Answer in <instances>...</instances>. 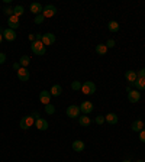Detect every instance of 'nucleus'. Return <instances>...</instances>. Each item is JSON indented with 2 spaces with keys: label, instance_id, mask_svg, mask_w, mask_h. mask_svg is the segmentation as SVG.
I'll use <instances>...</instances> for the list:
<instances>
[{
  "label": "nucleus",
  "instance_id": "nucleus-1",
  "mask_svg": "<svg viewBox=\"0 0 145 162\" xmlns=\"http://www.w3.org/2000/svg\"><path fill=\"white\" fill-rule=\"evenodd\" d=\"M31 49L35 55H44L46 52V46L42 44V41H33L31 44Z\"/></svg>",
  "mask_w": 145,
  "mask_h": 162
},
{
  "label": "nucleus",
  "instance_id": "nucleus-2",
  "mask_svg": "<svg viewBox=\"0 0 145 162\" xmlns=\"http://www.w3.org/2000/svg\"><path fill=\"white\" fill-rule=\"evenodd\" d=\"M80 113H81V110H80V106L71 104V106H68V107H67V116L70 117V119H77V117H80Z\"/></svg>",
  "mask_w": 145,
  "mask_h": 162
},
{
  "label": "nucleus",
  "instance_id": "nucleus-3",
  "mask_svg": "<svg viewBox=\"0 0 145 162\" xmlns=\"http://www.w3.org/2000/svg\"><path fill=\"white\" fill-rule=\"evenodd\" d=\"M81 91L87 96H90V94L96 93V84L93 81H86L84 84H81Z\"/></svg>",
  "mask_w": 145,
  "mask_h": 162
},
{
  "label": "nucleus",
  "instance_id": "nucleus-4",
  "mask_svg": "<svg viewBox=\"0 0 145 162\" xmlns=\"http://www.w3.org/2000/svg\"><path fill=\"white\" fill-rule=\"evenodd\" d=\"M55 13H57V7H55L54 4H46L45 7H44V10H42V16L46 19V17L55 16Z\"/></svg>",
  "mask_w": 145,
  "mask_h": 162
},
{
  "label": "nucleus",
  "instance_id": "nucleus-5",
  "mask_svg": "<svg viewBox=\"0 0 145 162\" xmlns=\"http://www.w3.org/2000/svg\"><path fill=\"white\" fill-rule=\"evenodd\" d=\"M32 125H35V119L32 116H25L22 117L21 120V129H29V127H32Z\"/></svg>",
  "mask_w": 145,
  "mask_h": 162
},
{
  "label": "nucleus",
  "instance_id": "nucleus-6",
  "mask_svg": "<svg viewBox=\"0 0 145 162\" xmlns=\"http://www.w3.org/2000/svg\"><path fill=\"white\" fill-rule=\"evenodd\" d=\"M54 42H55V35L54 33L48 32V33H44V35H42V44H44L45 46L52 45Z\"/></svg>",
  "mask_w": 145,
  "mask_h": 162
},
{
  "label": "nucleus",
  "instance_id": "nucleus-7",
  "mask_svg": "<svg viewBox=\"0 0 145 162\" xmlns=\"http://www.w3.org/2000/svg\"><path fill=\"white\" fill-rule=\"evenodd\" d=\"M51 93L48 91V90H42L41 93H39V101H41L42 104H50L51 103Z\"/></svg>",
  "mask_w": 145,
  "mask_h": 162
},
{
  "label": "nucleus",
  "instance_id": "nucleus-8",
  "mask_svg": "<svg viewBox=\"0 0 145 162\" xmlns=\"http://www.w3.org/2000/svg\"><path fill=\"white\" fill-rule=\"evenodd\" d=\"M80 110H81L83 114H90L93 112V103L91 101H83L80 104Z\"/></svg>",
  "mask_w": 145,
  "mask_h": 162
},
{
  "label": "nucleus",
  "instance_id": "nucleus-9",
  "mask_svg": "<svg viewBox=\"0 0 145 162\" xmlns=\"http://www.w3.org/2000/svg\"><path fill=\"white\" fill-rule=\"evenodd\" d=\"M128 100L131 103H138L141 100V93L138 91V90H131L128 93Z\"/></svg>",
  "mask_w": 145,
  "mask_h": 162
},
{
  "label": "nucleus",
  "instance_id": "nucleus-10",
  "mask_svg": "<svg viewBox=\"0 0 145 162\" xmlns=\"http://www.w3.org/2000/svg\"><path fill=\"white\" fill-rule=\"evenodd\" d=\"M35 126H36L38 130H46L48 127H50V125H48V120L42 119V117H39V119H36V120H35Z\"/></svg>",
  "mask_w": 145,
  "mask_h": 162
},
{
  "label": "nucleus",
  "instance_id": "nucleus-11",
  "mask_svg": "<svg viewBox=\"0 0 145 162\" xmlns=\"http://www.w3.org/2000/svg\"><path fill=\"white\" fill-rule=\"evenodd\" d=\"M17 78L21 80V81H29V78H31V74H29V71L26 70V68H23V67H22L21 70L17 71Z\"/></svg>",
  "mask_w": 145,
  "mask_h": 162
},
{
  "label": "nucleus",
  "instance_id": "nucleus-12",
  "mask_svg": "<svg viewBox=\"0 0 145 162\" xmlns=\"http://www.w3.org/2000/svg\"><path fill=\"white\" fill-rule=\"evenodd\" d=\"M3 38L6 39V41H9V42H12V41H15L16 39V32L13 29H4L3 30Z\"/></svg>",
  "mask_w": 145,
  "mask_h": 162
},
{
  "label": "nucleus",
  "instance_id": "nucleus-13",
  "mask_svg": "<svg viewBox=\"0 0 145 162\" xmlns=\"http://www.w3.org/2000/svg\"><path fill=\"white\" fill-rule=\"evenodd\" d=\"M7 25H9V29H16V28H19V17L17 16H15V15H13V16H10L7 19Z\"/></svg>",
  "mask_w": 145,
  "mask_h": 162
},
{
  "label": "nucleus",
  "instance_id": "nucleus-14",
  "mask_svg": "<svg viewBox=\"0 0 145 162\" xmlns=\"http://www.w3.org/2000/svg\"><path fill=\"white\" fill-rule=\"evenodd\" d=\"M29 9H31V12H32L35 16H36V15H41L42 10H44V7H42L39 3H36V2H35V3H31Z\"/></svg>",
  "mask_w": 145,
  "mask_h": 162
},
{
  "label": "nucleus",
  "instance_id": "nucleus-15",
  "mask_svg": "<svg viewBox=\"0 0 145 162\" xmlns=\"http://www.w3.org/2000/svg\"><path fill=\"white\" fill-rule=\"evenodd\" d=\"M84 148H86V145H84L83 141L77 139V141L73 142V150H75V152H83Z\"/></svg>",
  "mask_w": 145,
  "mask_h": 162
},
{
  "label": "nucleus",
  "instance_id": "nucleus-16",
  "mask_svg": "<svg viewBox=\"0 0 145 162\" xmlns=\"http://www.w3.org/2000/svg\"><path fill=\"white\" fill-rule=\"evenodd\" d=\"M51 96L52 97H58V96H61V93H62V87L60 86V84H54L52 87H51Z\"/></svg>",
  "mask_w": 145,
  "mask_h": 162
},
{
  "label": "nucleus",
  "instance_id": "nucleus-17",
  "mask_svg": "<svg viewBox=\"0 0 145 162\" xmlns=\"http://www.w3.org/2000/svg\"><path fill=\"white\" fill-rule=\"evenodd\" d=\"M125 78H126V81L133 84L135 81H137L138 75H137V72H133V71H126V72H125Z\"/></svg>",
  "mask_w": 145,
  "mask_h": 162
},
{
  "label": "nucleus",
  "instance_id": "nucleus-18",
  "mask_svg": "<svg viewBox=\"0 0 145 162\" xmlns=\"http://www.w3.org/2000/svg\"><path fill=\"white\" fill-rule=\"evenodd\" d=\"M104 120L108 122L109 125H116L118 123V116H116L115 113H108V116H104Z\"/></svg>",
  "mask_w": 145,
  "mask_h": 162
},
{
  "label": "nucleus",
  "instance_id": "nucleus-19",
  "mask_svg": "<svg viewBox=\"0 0 145 162\" xmlns=\"http://www.w3.org/2000/svg\"><path fill=\"white\" fill-rule=\"evenodd\" d=\"M133 86H135V88H137L138 91H144L145 90V78H139V77H138L137 78V81H135V83H133Z\"/></svg>",
  "mask_w": 145,
  "mask_h": 162
},
{
  "label": "nucleus",
  "instance_id": "nucleus-20",
  "mask_svg": "<svg viewBox=\"0 0 145 162\" xmlns=\"http://www.w3.org/2000/svg\"><path fill=\"white\" fill-rule=\"evenodd\" d=\"M79 123H80V126H84V127H87V126H90L91 120H90V117L87 116V114H83V116L79 117Z\"/></svg>",
  "mask_w": 145,
  "mask_h": 162
},
{
  "label": "nucleus",
  "instance_id": "nucleus-21",
  "mask_svg": "<svg viewBox=\"0 0 145 162\" xmlns=\"http://www.w3.org/2000/svg\"><path fill=\"white\" fill-rule=\"evenodd\" d=\"M131 127H132L133 132H141L142 127H144V122H142V120H135Z\"/></svg>",
  "mask_w": 145,
  "mask_h": 162
},
{
  "label": "nucleus",
  "instance_id": "nucleus-22",
  "mask_svg": "<svg viewBox=\"0 0 145 162\" xmlns=\"http://www.w3.org/2000/svg\"><path fill=\"white\" fill-rule=\"evenodd\" d=\"M108 29L110 30V32H119V23H118V22L116 21H110L108 23Z\"/></svg>",
  "mask_w": 145,
  "mask_h": 162
},
{
  "label": "nucleus",
  "instance_id": "nucleus-23",
  "mask_svg": "<svg viewBox=\"0 0 145 162\" xmlns=\"http://www.w3.org/2000/svg\"><path fill=\"white\" fill-rule=\"evenodd\" d=\"M96 52L99 55H104L108 52V46L104 45V44H99V45H96Z\"/></svg>",
  "mask_w": 145,
  "mask_h": 162
},
{
  "label": "nucleus",
  "instance_id": "nucleus-24",
  "mask_svg": "<svg viewBox=\"0 0 145 162\" xmlns=\"http://www.w3.org/2000/svg\"><path fill=\"white\" fill-rule=\"evenodd\" d=\"M29 62H31V58H29L28 55H22L21 59H19V64H21V67H23V68H26V67L29 65Z\"/></svg>",
  "mask_w": 145,
  "mask_h": 162
},
{
  "label": "nucleus",
  "instance_id": "nucleus-25",
  "mask_svg": "<svg viewBox=\"0 0 145 162\" xmlns=\"http://www.w3.org/2000/svg\"><path fill=\"white\" fill-rule=\"evenodd\" d=\"M13 13H15V16H22V15H23V7H22V6H15V7H13Z\"/></svg>",
  "mask_w": 145,
  "mask_h": 162
},
{
  "label": "nucleus",
  "instance_id": "nucleus-26",
  "mask_svg": "<svg viewBox=\"0 0 145 162\" xmlns=\"http://www.w3.org/2000/svg\"><path fill=\"white\" fill-rule=\"evenodd\" d=\"M45 112L46 113H48V114H50V116H51V114H54V113H55V107H54V104H46V106H45Z\"/></svg>",
  "mask_w": 145,
  "mask_h": 162
},
{
  "label": "nucleus",
  "instance_id": "nucleus-27",
  "mask_svg": "<svg viewBox=\"0 0 145 162\" xmlns=\"http://www.w3.org/2000/svg\"><path fill=\"white\" fill-rule=\"evenodd\" d=\"M71 88H73L74 91H79V90H81V83H80V81H73Z\"/></svg>",
  "mask_w": 145,
  "mask_h": 162
},
{
  "label": "nucleus",
  "instance_id": "nucleus-28",
  "mask_svg": "<svg viewBox=\"0 0 145 162\" xmlns=\"http://www.w3.org/2000/svg\"><path fill=\"white\" fill-rule=\"evenodd\" d=\"M44 19H45V17L42 16V13L41 15H36V16H35V23H36V25H41L42 22H44Z\"/></svg>",
  "mask_w": 145,
  "mask_h": 162
},
{
  "label": "nucleus",
  "instance_id": "nucleus-29",
  "mask_svg": "<svg viewBox=\"0 0 145 162\" xmlns=\"http://www.w3.org/2000/svg\"><path fill=\"white\" fill-rule=\"evenodd\" d=\"M3 13H4V15H7L9 17H10V16H13V15H15V13H13V7H4Z\"/></svg>",
  "mask_w": 145,
  "mask_h": 162
},
{
  "label": "nucleus",
  "instance_id": "nucleus-30",
  "mask_svg": "<svg viewBox=\"0 0 145 162\" xmlns=\"http://www.w3.org/2000/svg\"><path fill=\"white\" fill-rule=\"evenodd\" d=\"M104 116H96V123H97V125H103L104 123Z\"/></svg>",
  "mask_w": 145,
  "mask_h": 162
},
{
  "label": "nucleus",
  "instance_id": "nucleus-31",
  "mask_svg": "<svg viewBox=\"0 0 145 162\" xmlns=\"http://www.w3.org/2000/svg\"><path fill=\"white\" fill-rule=\"evenodd\" d=\"M115 44H116V42L113 41V39H108V42H106L104 45L108 46V48H113V46H115Z\"/></svg>",
  "mask_w": 145,
  "mask_h": 162
},
{
  "label": "nucleus",
  "instance_id": "nucleus-32",
  "mask_svg": "<svg viewBox=\"0 0 145 162\" xmlns=\"http://www.w3.org/2000/svg\"><path fill=\"white\" fill-rule=\"evenodd\" d=\"M139 141H141L142 143H145V129H142L141 132H139Z\"/></svg>",
  "mask_w": 145,
  "mask_h": 162
},
{
  "label": "nucleus",
  "instance_id": "nucleus-33",
  "mask_svg": "<svg viewBox=\"0 0 145 162\" xmlns=\"http://www.w3.org/2000/svg\"><path fill=\"white\" fill-rule=\"evenodd\" d=\"M137 75L139 77V78H145V68H141V70L137 72Z\"/></svg>",
  "mask_w": 145,
  "mask_h": 162
},
{
  "label": "nucleus",
  "instance_id": "nucleus-34",
  "mask_svg": "<svg viewBox=\"0 0 145 162\" xmlns=\"http://www.w3.org/2000/svg\"><path fill=\"white\" fill-rule=\"evenodd\" d=\"M4 62H6V54L0 52V64H4Z\"/></svg>",
  "mask_w": 145,
  "mask_h": 162
},
{
  "label": "nucleus",
  "instance_id": "nucleus-35",
  "mask_svg": "<svg viewBox=\"0 0 145 162\" xmlns=\"http://www.w3.org/2000/svg\"><path fill=\"white\" fill-rule=\"evenodd\" d=\"M21 68H22V67H21V64H19V62H15V64H13V70H17V71H19Z\"/></svg>",
  "mask_w": 145,
  "mask_h": 162
},
{
  "label": "nucleus",
  "instance_id": "nucleus-36",
  "mask_svg": "<svg viewBox=\"0 0 145 162\" xmlns=\"http://www.w3.org/2000/svg\"><path fill=\"white\" fill-rule=\"evenodd\" d=\"M31 116H32L33 119H39V113H38V112H33L32 114H31Z\"/></svg>",
  "mask_w": 145,
  "mask_h": 162
},
{
  "label": "nucleus",
  "instance_id": "nucleus-37",
  "mask_svg": "<svg viewBox=\"0 0 145 162\" xmlns=\"http://www.w3.org/2000/svg\"><path fill=\"white\" fill-rule=\"evenodd\" d=\"M29 39H31V41H36V39H35V35H33V33H31V35H29Z\"/></svg>",
  "mask_w": 145,
  "mask_h": 162
},
{
  "label": "nucleus",
  "instance_id": "nucleus-38",
  "mask_svg": "<svg viewBox=\"0 0 145 162\" xmlns=\"http://www.w3.org/2000/svg\"><path fill=\"white\" fill-rule=\"evenodd\" d=\"M3 39H4V38H3V33H0V44L3 42Z\"/></svg>",
  "mask_w": 145,
  "mask_h": 162
},
{
  "label": "nucleus",
  "instance_id": "nucleus-39",
  "mask_svg": "<svg viewBox=\"0 0 145 162\" xmlns=\"http://www.w3.org/2000/svg\"><path fill=\"white\" fill-rule=\"evenodd\" d=\"M122 162H131V161H128V159H125V161H122Z\"/></svg>",
  "mask_w": 145,
  "mask_h": 162
},
{
  "label": "nucleus",
  "instance_id": "nucleus-40",
  "mask_svg": "<svg viewBox=\"0 0 145 162\" xmlns=\"http://www.w3.org/2000/svg\"><path fill=\"white\" fill-rule=\"evenodd\" d=\"M137 162H144V161H137Z\"/></svg>",
  "mask_w": 145,
  "mask_h": 162
},
{
  "label": "nucleus",
  "instance_id": "nucleus-41",
  "mask_svg": "<svg viewBox=\"0 0 145 162\" xmlns=\"http://www.w3.org/2000/svg\"><path fill=\"white\" fill-rule=\"evenodd\" d=\"M0 30H2V25H0Z\"/></svg>",
  "mask_w": 145,
  "mask_h": 162
},
{
  "label": "nucleus",
  "instance_id": "nucleus-42",
  "mask_svg": "<svg viewBox=\"0 0 145 162\" xmlns=\"http://www.w3.org/2000/svg\"><path fill=\"white\" fill-rule=\"evenodd\" d=\"M144 127H145V123H144Z\"/></svg>",
  "mask_w": 145,
  "mask_h": 162
}]
</instances>
